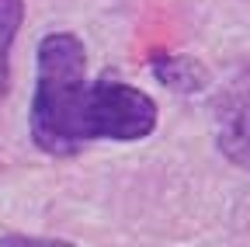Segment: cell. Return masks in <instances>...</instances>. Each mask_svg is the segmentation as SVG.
<instances>
[{"instance_id": "6da1fadb", "label": "cell", "mask_w": 250, "mask_h": 247, "mask_svg": "<svg viewBox=\"0 0 250 247\" xmlns=\"http://www.w3.org/2000/svg\"><path fill=\"white\" fill-rule=\"evenodd\" d=\"M160 108L156 101L115 77L87 80V49L73 32H49L39 42L35 90L28 105V136L49 157H73L87 143L146 139Z\"/></svg>"}, {"instance_id": "7a4b0ae2", "label": "cell", "mask_w": 250, "mask_h": 247, "mask_svg": "<svg viewBox=\"0 0 250 247\" xmlns=\"http://www.w3.org/2000/svg\"><path fill=\"white\" fill-rule=\"evenodd\" d=\"M212 126L219 153L250 171V67L236 70L212 98Z\"/></svg>"}, {"instance_id": "3957f363", "label": "cell", "mask_w": 250, "mask_h": 247, "mask_svg": "<svg viewBox=\"0 0 250 247\" xmlns=\"http://www.w3.org/2000/svg\"><path fill=\"white\" fill-rule=\"evenodd\" d=\"M149 70L164 87L177 90V94H195V90H202L208 84V70L198 63V59L177 56V52H153Z\"/></svg>"}, {"instance_id": "277c9868", "label": "cell", "mask_w": 250, "mask_h": 247, "mask_svg": "<svg viewBox=\"0 0 250 247\" xmlns=\"http://www.w3.org/2000/svg\"><path fill=\"white\" fill-rule=\"evenodd\" d=\"M24 21V0H0V101L11 90V49Z\"/></svg>"}, {"instance_id": "5b68a950", "label": "cell", "mask_w": 250, "mask_h": 247, "mask_svg": "<svg viewBox=\"0 0 250 247\" xmlns=\"http://www.w3.org/2000/svg\"><path fill=\"white\" fill-rule=\"evenodd\" d=\"M0 247H77L70 240H56V237H28V233H4Z\"/></svg>"}]
</instances>
